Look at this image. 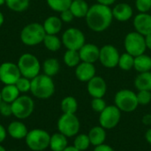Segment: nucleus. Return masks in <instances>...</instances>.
Wrapping results in <instances>:
<instances>
[{"label":"nucleus","instance_id":"1","mask_svg":"<svg viewBox=\"0 0 151 151\" xmlns=\"http://www.w3.org/2000/svg\"><path fill=\"white\" fill-rule=\"evenodd\" d=\"M85 19L86 24L90 30L96 33L104 32L107 30L112 23V10L110 6L98 3L94 4L89 6Z\"/></svg>","mask_w":151,"mask_h":151},{"label":"nucleus","instance_id":"2","mask_svg":"<svg viewBox=\"0 0 151 151\" xmlns=\"http://www.w3.org/2000/svg\"><path fill=\"white\" fill-rule=\"evenodd\" d=\"M31 94L38 99L46 100L55 93V83L52 77L46 74H39L31 80Z\"/></svg>","mask_w":151,"mask_h":151},{"label":"nucleus","instance_id":"3","mask_svg":"<svg viewBox=\"0 0 151 151\" xmlns=\"http://www.w3.org/2000/svg\"><path fill=\"white\" fill-rule=\"evenodd\" d=\"M46 35L43 26L34 22L25 26L20 32V40L27 46H36L43 42Z\"/></svg>","mask_w":151,"mask_h":151},{"label":"nucleus","instance_id":"4","mask_svg":"<svg viewBox=\"0 0 151 151\" xmlns=\"http://www.w3.org/2000/svg\"><path fill=\"white\" fill-rule=\"evenodd\" d=\"M17 65L20 71L21 76L29 80H32L39 75L42 69V65L39 59L31 53L22 54L18 60Z\"/></svg>","mask_w":151,"mask_h":151},{"label":"nucleus","instance_id":"5","mask_svg":"<svg viewBox=\"0 0 151 151\" xmlns=\"http://www.w3.org/2000/svg\"><path fill=\"white\" fill-rule=\"evenodd\" d=\"M114 104L120 110L121 112H133L139 106L137 94L127 88L120 89L115 94Z\"/></svg>","mask_w":151,"mask_h":151},{"label":"nucleus","instance_id":"6","mask_svg":"<svg viewBox=\"0 0 151 151\" xmlns=\"http://www.w3.org/2000/svg\"><path fill=\"white\" fill-rule=\"evenodd\" d=\"M50 134L44 129L35 128L28 131L25 142L29 150L33 151H43L50 146Z\"/></svg>","mask_w":151,"mask_h":151},{"label":"nucleus","instance_id":"7","mask_svg":"<svg viewBox=\"0 0 151 151\" xmlns=\"http://www.w3.org/2000/svg\"><path fill=\"white\" fill-rule=\"evenodd\" d=\"M58 130L67 138L75 137L81 129V122L75 114L63 113L58 120Z\"/></svg>","mask_w":151,"mask_h":151},{"label":"nucleus","instance_id":"8","mask_svg":"<svg viewBox=\"0 0 151 151\" xmlns=\"http://www.w3.org/2000/svg\"><path fill=\"white\" fill-rule=\"evenodd\" d=\"M124 47L126 52L129 53L134 58L144 54L147 50L145 37L142 35L137 33L136 31L129 32L125 36Z\"/></svg>","mask_w":151,"mask_h":151},{"label":"nucleus","instance_id":"9","mask_svg":"<svg viewBox=\"0 0 151 151\" xmlns=\"http://www.w3.org/2000/svg\"><path fill=\"white\" fill-rule=\"evenodd\" d=\"M12 115L19 119H26L29 118L35 110V102L29 96H19L13 103H12Z\"/></svg>","mask_w":151,"mask_h":151},{"label":"nucleus","instance_id":"10","mask_svg":"<svg viewBox=\"0 0 151 151\" xmlns=\"http://www.w3.org/2000/svg\"><path fill=\"white\" fill-rule=\"evenodd\" d=\"M62 44L67 49L72 50H78L86 43V37L84 33L77 27L67 28L61 38Z\"/></svg>","mask_w":151,"mask_h":151},{"label":"nucleus","instance_id":"11","mask_svg":"<svg viewBox=\"0 0 151 151\" xmlns=\"http://www.w3.org/2000/svg\"><path fill=\"white\" fill-rule=\"evenodd\" d=\"M121 113L120 110L115 104L107 105L106 108L99 113V126L106 130L115 128L121 119Z\"/></svg>","mask_w":151,"mask_h":151},{"label":"nucleus","instance_id":"12","mask_svg":"<svg viewBox=\"0 0 151 151\" xmlns=\"http://www.w3.org/2000/svg\"><path fill=\"white\" fill-rule=\"evenodd\" d=\"M119 57V50L111 44H105L100 48L99 61L105 68L111 69L118 66Z\"/></svg>","mask_w":151,"mask_h":151},{"label":"nucleus","instance_id":"13","mask_svg":"<svg viewBox=\"0 0 151 151\" xmlns=\"http://www.w3.org/2000/svg\"><path fill=\"white\" fill-rule=\"evenodd\" d=\"M21 77L17 64L4 62L0 65V81L4 85H14Z\"/></svg>","mask_w":151,"mask_h":151},{"label":"nucleus","instance_id":"14","mask_svg":"<svg viewBox=\"0 0 151 151\" xmlns=\"http://www.w3.org/2000/svg\"><path fill=\"white\" fill-rule=\"evenodd\" d=\"M87 83L88 93L92 98H103L105 96L107 92V84L103 77L96 75Z\"/></svg>","mask_w":151,"mask_h":151},{"label":"nucleus","instance_id":"15","mask_svg":"<svg viewBox=\"0 0 151 151\" xmlns=\"http://www.w3.org/2000/svg\"><path fill=\"white\" fill-rule=\"evenodd\" d=\"M134 31L143 36L151 34V14L149 12H139L133 21Z\"/></svg>","mask_w":151,"mask_h":151},{"label":"nucleus","instance_id":"16","mask_svg":"<svg viewBox=\"0 0 151 151\" xmlns=\"http://www.w3.org/2000/svg\"><path fill=\"white\" fill-rule=\"evenodd\" d=\"M79 54L81 62L95 64L99 60L100 48L94 43H85L79 50Z\"/></svg>","mask_w":151,"mask_h":151},{"label":"nucleus","instance_id":"17","mask_svg":"<svg viewBox=\"0 0 151 151\" xmlns=\"http://www.w3.org/2000/svg\"><path fill=\"white\" fill-rule=\"evenodd\" d=\"M96 69L94 64L81 62L75 67V76L81 82H88L96 76Z\"/></svg>","mask_w":151,"mask_h":151},{"label":"nucleus","instance_id":"18","mask_svg":"<svg viewBox=\"0 0 151 151\" xmlns=\"http://www.w3.org/2000/svg\"><path fill=\"white\" fill-rule=\"evenodd\" d=\"M111 10L113 19L119 22L128 21L134 15V10L132 6L127 3H119Z\"/></svg>","mask_w":151,"mask_h":151},{"label":"nucleus","instance_id":"19","mask_svg":"<svg viewBox=\"0 0 151 151\" xmlns=\"http://www.w3.org/2000/svg\"><path fill=\"white\" fill-rule=\"evenodd\" d=\"M7 134L14 140H25L28 129L21 120H15L11 122L7 127Z\"/></svg>","mask_w":151,"mask_h":151},{"label":"nucleus","instance_id":"20","mask_svg":"<svg viewBox=\"0 0 151 151\" xmlns=\"http://www.w3.org/2000/svg\"><path fill=\"white\" fill-rule=\"evenodd\" d=\"M42 26L46 35H58L62 29L63 21L58 16H50L44 20Z\"/></svg>","mask_w":151,"mask_h":151},{"label":"nucleus","instance_id":"21","mask_svg":"<svg viewBox=\"0 0 151 151\" xmlns=\"http://www.w3.org/2000/svg\"><path fill=\"white\" fill-rule=\"evenodd\" d=\"M88 135L89 137L91 145L96 147V146L104 144L105 142L106 136H107L106 129H104L101 126H96L89 130Z\"/></svg>","mask_w":151,"mask_h":151},{"label":"nucleus","instance_id":"22","mask_svg":"<svg viewBox=\"0 0 151 151\" xmlns=\"http://www.w3.org/2000/svg\"><path fill=\"white\" fill-rule=\"evenodd\" d=\"M68 146L67 137L61 133H56L50 135V146L49 148L51 151H63Z\"/></svg>","mask_w":151,"mask_h":151},{"label":"nucleus","instance_id":"23","mask_svg":"<svg viewBox=\"0 0 151 151\" xmlns=\"http://www.w3.org/2000/svg\"><path fill=\"white\" fill-rule=\"evenodd\" d=\"M69 9L73 14L74 18L81 19L86 17L89 9V5L86 0H73Z\"/></svg>","mask_w":151,"mask_h":151},{"label":"nucleus","instance_id":"24","mask_svg":"<svg viewBox=\"0 0 151 151\" xmlns=\"http://www.w3.org/2000/svg\"><path fill=\"white\" fill-rule=\"evenodd\" d=\"M134 87L139 90L151 91V71L140 73L134 79Z\"/></svg>","mask_w":151,"mask_h":151},{"label":"nucleus","instance_id":"25","mask_svg":"<svg viewBox=\"0 0 151 151\" xmlns=\"http://www.w3.org/2000/svg\"><path fill=\"white\" fill-rule=\"evenodd\" d=\"M0 91H1V96H2L3 102L9 103V104L13 103L20 96V92L19 91L15 84L4 85V88Z\"/></svg>","mask_w":151,"mask_h":151},{"label":"nucleus","instance_id":"26","mask_svg":"<svg viewBox=\"0 0 151 151\" xmlns=\"http://www.w3.org/2000/svg\"><path fill=\"white\" fill-rule=\"evenodd\" d=\"M134 68L139 73L151 71V57L145 53L135 57Z\"/></svg>","mask_w":151,"mask_h":151},{"label":"nucleus","instance_id":"27","mask_svg":"<svg viewBox=\"0 0 151 151\" xmlns=\"http://www.w3.org/2000/svg\"><path fill=\"white\" fill-rule=\"evenodd\" d=\"M42 67V71L44 74L50 77H53L58 73L60 70V64L58 59L50 58H47L46 60H44Z\"/></svg>","mask_w":151,"mask_h":151},{"label":"nucleus","instance_id":"28","mask_svg":"<svg viewBox=\"0 0 151 151\" xmlns=\"http://www.w3.org/2000/svg\"><path fill=\"white\" fill-rule=\"evenodd\" d=\"M60 108H61L63 113L75 114L78 110V102H77L76 98L72 96H65L61 101Z\"/></svg>","mask_w":151,"mask_h":151},{"label":"nucleus","instance_id":"29","mask_svg":"<svg viewBox=\"0 0 151 151\" xmlns=\"http://www.w3.org/2000/svg\"><path fill=\"white\" fill-rule=\"evenodd\" d=\"M42 43L48 50L52 52L59 50L62 46V41L57 35H46Z\"/></svg>","mask_w":151,"mask_h":151},{"label":"nucleus","instance_id":"30","mask_svg":"<svg viewBox=\"0 0 151 151\" xmlns=\"http://www.w3.org/2000/svg\"><path fill=\"white\" fill-rule=\"evenodd\" d=\"M63 60L65 65H67L68 67H76L81 62L79 51L72 50H67L65 52Z\"/></svg>","mask_w":151,"mask_h":151},{"label":"nucleus","instance_id":"31","mask_svg":"<svg viewBox=\"0 0 151 151\" xmlns=\"http://www.w3.org/2000/svg\"><path fill=\"white\" fill-rule=\"evenodd\" d=\"M30 0H5L6 6L16 12L26 11L29 7Z\"/></svg>","mask_w":151,"mask_h":151},{"label":"nucleus","instance_id":"32","mask_svg":"<svg viewBox=\"0 0 151 151\" xmlns=\"http://www.w3.org/2000/svg\"><path fill=\"white\" fill-rule=\"evenodd\" d=\"M134 56L130 55L127 52L120 54L118 66L121 70L126 71V72L130 71L131 69L134 68Z\"/></svg>","mask_w":151,"mask_h":151},{"label":"nucleus","instance_id":"33","mask_svg":"<svg viewBox=\"0 0 151 151\" xmlns=\"http://www.w3.org/2000/svg\"><path fill=\"white\" fill-rule=\"evenodd\" d=\"M49 7L57 12H62L70 8L73 0H46Z\"/></svg>","mask_w":151,"mask_h":151},{"label":"nucleus","instance_id":"34","mask_svg":"<svg viewBox=\"0 0 151 151\" xmlns=\"http://www.w3.org/2000/svg\"><path fill=\"white\" fill-rule=\"evenodd\" d=\"M90 145L91 143L88 135L86 134H80L75 136L73 146H74L80 151H85L90 147Z\"/></svg>","mask_w":151,"mask_h":151},{"label":"nucleus","instance_id":"35","mask_svg":"<svg viewBox=\"0 0 151 151\" xmlns=\"http://www.w3.org/2000/svg\"><path fill=\"white\" fill-rule=\"evenodd\" d=\"M15 86L17 87V88L19 89V91L20 93H22V94L30 92V88H31V80L21 76L17 81V82L15 83Z\"/></svg>","mask_w":151,"mask_h":151},{"label":"nucleus","instance_id":"36","mask_svg":"<svg viewBox=\"0 0 151 151\" xmlns=\"http://www.w3.org/2000/svg\"><path fill=\"white\" fill-rule=\"evenodd\" d=\"M107 104L104 97H98V98H93L91 101V109L97 113H101L105 108Z\"/></svg>","mask_w":151,"mask_h":151},{"label":"nucleus","instance_id":"37","mask_svg":"<svg viewBox=\"0 0 151 151\" xmlns=\"http://www.w3.org/2000/svg\"><path fill=\"white\" fill-rule=\"evenodd\" d=\"M137 100L139 105H148L151 103V91L139 90L137 93Z\"/></svg>","mask_w":151,"mask_h":151},{"label":"nucleus","instance_id":"38","mask_svg":"<svg viewBox=\"0 0 151 151\" xmlns=\"http://www.w3.org/2000/svg\"><path fill=\"white\" fill-rule=\"evenodd\" d=\"M135 7L139 12H149L151 10V0H135Z\"/></svg>","mask_w":151,"mask_h":151},{"label":"nucleus","instance_id":"39","mask_svg":"<svg viewBox=\"0 0 151 151\" xmlns=\"http://www.w3.org/2000/svg\"><path fill=\"white\" fill-rule=\"evenodd\" d=\"M0 115L3 117H11L12 115V104L2 102L0 104Z\"/></svg>","mask_w":151,"mask_h":151},{"label":"nucleus","instance_id":"40","mask_svg":"<svg viewBox=\"0 0 151 151\" xmlns=\"http://www.w3.org/2000/svg\"><path fill=\"white\" fill-rule=\"evenodd\" d=\"M59 18L61 19V20L64 23H70L73 21V19H74L73 14L72 13V12L70 11V9H67L65 11H63L62 12H60V16Z\"/></svg>","mask_w":151,"mask_h":151},{"label":"nucleus","instance_id":"41","mask_svg":"<svg viewBox=\"0 0 151 151\" xmlns=\"http://www.w3.org/2000/svg\"><path fill=\"white\" fill-rule=\"evenodd\" d=\"M93 151H115V150H114L111 146L104 143V144L96 146V147L94 148V150Z\"/></svg>","mask_w":151,"mask_h":151},{"label":"nucleus","instance_id":"42","mask_svg":"<svg viewBox=\"0 0 151 151\" xmlns=\"http://www.w3.org/2000/svg\"><path fill=\"white\" fill-rule=\"evenodd\" d=\"M142 122L143 125L145 126H150L151 125V114L150 113H147L144 114L142 118Z\"/></svg>","mask_w":151,"mask_h":151},{"label":"nucleus","instance_id":"43","mask_svg":"<svg viewBox=\"0 0 151 151\" xmlns=\"http://www.w3.org/2000/svg\"><path fill=\"white\" fill-rule=\"evenodd\" d=\"M6 135H7V131H6V129L4 128V126H2V125L0 124V144L5 140Z\"/></svg>","mask_w":151,"mask_h":151},{"label":"nucleus","instance_id":"44","mask_svg":"<svg viewBox=\"0 0 151 151\" xmlns=\"http://www.w3.org/2000/svg\"><path fill=\"white\" fill-rule=\"evenodd\" d=\"M96 1L98 4H104L106 6H111L116 2V0H96Z\"/></svg>","mask_w":151,"mask_h":151},{"label":"nucleus","instance_id":"45","mask_svg":"<svg viewBox=\"0 0 151 151\" xmlns=\"http://www.w3.org/2000/svg\"><path fill=\"white\" fill-rule=\"evenodd\" d=\"M144 37H145V42H146L147 49L151 50V34L148 35H145Z\"/></svg>","mask_w":151,"mask_h":151},{"label":"nucleus","instance_id":"46","mask_svg":"<svg viewBox=\"0 0 151 151\" xmlns=\"http://www.w3.org/2000/svg\"><path fill=\"white\" fill-rule=\"evenodd\" d=\"M145 139L148 143L151 144V128H149L147 132L145 133Z\"/></svg>","mask_w":151,"mask_h":151},{"label":"nucleus","instance_id":"47","mask_svg":"<svg viewBox=\"0 0 151 151\" xmlns=\"http://www.w3.org/2000/svg\"><path fill=\"white\" fill-rule=\"evenodd\" d=\"M63 151H80L79 150H77L74 146H67Z\"/></svg>","mask_w":151,"mask_h":151},{"label":"nucleus","instance_id":"48","mask_svg":"<svg viewBox=\"0 0 151 151\" xmlns=\"http://www.w3.org/2000/svg\"><path fill=\"white\" fill-rule=\"evenodd\" d=\"M4 16L3 12H0V27H2V25L4 24Z\"/></svg>","mask_w":151,"mask_h":151},{"label":"nucleus","instance_id":"49","mask_svg":"<svg viewBox=\"0 0 151 151\" xmlns=\"http://www.w3.org/2000/svg\"><path fill=\"white\" fill-rule=\"evenodd\" d=\"M0 151H7L5 150V148L4 147V146H2L1 144H0Z\"/></svg>","mask_w":151,"mask_h":151},{"label":"nucleus","instance_id":"50","mask_svg":"<svg viewBox=\"0 0 151 151\" xmlns=\"http://www.w3.org/2000/svg\"><path fill=\"white\" fill-rule=\"evenodd\" d=\"M5 4V0H0V6Z\"/></svg>","mask_w":151,"mask_h":151},{"label":"nucleus","instance_id":"51","mask_svg":"<svg viewBox=\"0 0 151 151\" xmlns=\"http://www.w3.org/2000/svg\"><path fill=\"white\" fill-rule=\"evenodd\" d=\"M3 102V100H2V96H1V91H0V104Z\"/></svg>","mask_w":151,"mask_h":151}]
</instances>
